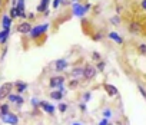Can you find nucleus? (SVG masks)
Listing matches in <instances>:
<instances>
[{"label":"nucleus","mask_w":146,"mask_h":125,"mask_svg":"<svg viewBox=\"0 0 146 125\" xmlns=\"http://www.w3.org/2000/svg\"><path fill=\"white\" fill-rule=\"evenodd\" d=\"M108 125H115V124H108Z\"/></svg>","instance_id":"obj_36"},{"label":"nucleus","mask_w":146,"mask_h":125,"mask_svg":"<svg viewBox=\"0 0 146 125\" xmlns=\"http://www.w3.org/2000/svg\"><path fill=\"white\" fill-rule=\"evenodd\" d=\"M103 37V35L102 33H98V35H93V40H100Z\"/></svg>","instance_id":"obj_27"},{"label":"nucleus","mask_w":146,"mask_h":125,"mask_svg":"<svg viewBox=\"0 0 146 125\" xmlns=\"http://www.w3.org/2000/svg\"><path fill=\"white\" fill-rule=\"evenodd\" d=\"M122 10H123V7H122V6H120V5H117V6H116V13H117V15H119V13H120V12H122Z\"/></svg>","instance_id":"obj_33"},{"label":"nucleus","mask_w":146,"mask_h":125,"mask_svg":"<svg viewBox=\"0 0 146 125\" xmlns=\"http://www.w3.org/2000/svg\"><path fill=\"white\" fill-rule=\"evenodd\" d=\"M13 88H15V84H12V82H5L0 86V101H5L12 94Z\"/></svg>","instance_id":"obj_1"},{"label":"nucleus","mask_w":146,"mask_h":125,"mask_svg":"<svg viewBox=\"0 0 146 125\" xmlns=\"http://www.w3.org/2000/svg\"><path fill=\"white\" fill-rule=\"evenodd\" d=\"M137 50H139L140 53H146V45H145V43H140V45L137 46Z\"/></svg>","instance_id":"obj_22"},{"label":"nucleus","mask_w":146,"mask_h":125,"mask_svg":"<svg viewBox=\"0 0 146 125\" xmlns=\"http://www.w3.org/2000/svg\"><path fill=\"white\" fill-rule=\"evenodd\" d=\"M6 114H9V105L3 104L2 106H0V115H6Z\"/></svg>","instance_id":"obj_19"},{"label":"nucleus","mask_w":146,"mask_h":125,"mask_svg":"<svg viewBox=\"0 0 146 125\" xmlns=\"http://www.w3.org/2000/svg\"><path fill=\"white\" fill-rule=\"evenodd\" d=\"M108 124H109V122H108V119H103V121H102L99 125H108Z\"/></svg>","instance_id":"obj_34"},{"label":"nucleus","mask_w":146,"mask_h":125,"mask_svg":"<svg viewBox=\"0 0 146 125\" xmlns=\"http://www.w3.org/2000/svg\"><path fill=\"white\" fill-rule=\"evenodd\" d=\"M78 125H80V124H78Z\"/></svg>","instance_id":"obj_39"},{"label":"nucleus","mask_w":146,"mask_h":125,"mask_svg":"<svg viewBox=\"0 0 146 125\" xmlns=\"http://www.w3.org/2000/svg\"><path fill=\"white\" fill-rule=\"evenodd\" d=\"M70 75H72L73 79H78L79 81L80 78L85 76V68H75V69H72Z\"/></svg>","instance_id":"obj_8"},{"label":"nucleus","mask_w":146,"mask_h":125,"mask_svg":"<svg viewBox=\"0 0 146 125\" xmlns=\"http://www.w3.org/2000/svg\"><path fill=\"white\" fill-rule=\"evenodd\" d=\"M73 2H78V0H73Z\"/></svg>","instance_id":"obj_37"},{"label":"nucleus","mask_w":146,"mask_h":125,"mask_svg":"<svg viewBox=\"0 0 146 125\" xmlns=\"http://www.w3.org/2000/svg\"><path fill=\"white\" fill-rule=\"evenodd\" d=\"M2 25H3V29L5 30H9L10 29V25H12V19L7 17V16H5L3 20H2Z\"/></svg>","instance_id":"obj_17"},{"label":"nucleus","mask_w":146,"mask_h":125,"mask_svg":"<svg viewBox=\"0 0 146 125\" xmlns=\"http://www.w3.org/2000/svg\"><path fill=\"white\" fill-rule=\"evenodd\" d=\"M66 68H67V60H66V59H59V60H56V71L62 72V71H64Z\"/></svg>","instance_id":"obj_10"},{"label":"nucleus","mask_w":146,"mask_h":125,"mask_svg":"<svg viewBox=\"0 0 146 125\" xmlns=\"http://www.w3.org/2000/svg\"><path fill=\"white\" fill-rule=\"evenodd\" d=\"M73 10H75L73 13H75V15H79V16L85 13V10H83V6H79V5H76L75 7H73Z\"/></svg>","instance_id":"obj_18"},{"label":"nucleus","mask_w":146,"mask_h":125,"mask_svg":"<svg viewBox=\"0 0 146 125\" xmlns=\"http://www.w3.org/2000/svg\"><path fill=\"white\" fill-rule=\"evenodd\" d=\"M108 36H109L110 39H113V40H115V42H116L117 45H122V43H123V39H122V37H120L119 35H116V32H110V33H109Z\"/></svg>","instance_id":"obj_15"},{"label":"nucleus","mask_w":146,"mask_h":125,"mask_svg":"<svg viewBox=\"0 0 146 125\" xmlns=\"http://www.w3.org/2000/svg\"><path fill=\"white\" fill-rule=\"evenodd\" d=\"M105 66H106V64H105V62H102V60H100L99 64L96 65V68H98V71H99V72H102V71L105 69Z\"/></svg>","instance_id":"obj_21"},{"label":"nucleus","mask_w":146,"mask_h":125,"mask_svg":"<svg viewBox=\"0 0 146 125\" xmlns=\"http://www.w3.org/2000/svg\"><path fill=\"white\" fill-rule=\"evenodd\" d=\"M66 109H67V105L66 104H59V111L60 112H66Z\"/></svg>","instance_id":"obj_25"},{"label":"nucleus","mask_w":146,"mask_h":125,"mask_svg":"<svg viewBox=\"0 0 146 125\" xmlns=\"http://www.w3.org/2000/svg\"><path fill=\"white\" fill-rule=\"evenodd\" d=\"M60 3H62V0H54V2H53V9H57Z\"/></svg>","instance_id":"obj_28"},{"label":"nucleus","mask_w":146,"mask_h":125,"mask_svg":"<svg viewBox=\"0 0 146 125\" xmlns=\"http://www.w3.org/2000/svg\"><path fill=\"white\" fill-rule=\"evenodd\" d=\"M5 5H6V0H0V12H2V9L5 7Z\"/></svg>","instance_id":"obj_32"},{"label":"nucleus","mask_w":146,"mask_h":125,"mask_svg":"<svg viewBox=\"0 0 146 125\" xmlns=\"http://www.w3.org/2000/svg\"><path fill=\"white\" fill-rule=\"evenodd\" d=\"M89 99H90V94H89V92H86V94L83 95V101H85V102H88Z\"/></svg>","instance_id":"obj_29"},{"label":"nucleus","mask_w":146,"mask_h":125,"mask_svg":"<svg viewBox=\"0 0 146 125\" xmlns=\"http://www.w3.org/2000/svg\"><path fill=\"white\" fill-rule=\"evenodd\" d=\"M73 125H78V124H73Z\"/></svg>","instance_id":"obj_38"},{"label":"nucleus","mask_w":146,"mask_h":125,"mask_svg":"<svg viewBox=\"0 0 146 125\" xmlns=\"http://www.w3.org/2000/svg\"><path fill=\"white\" fill-rule=\"evenodd\" d=\"M50 98H52V99H56V101H60V99L63 98V88L60 86L59 91H53V92H50Z\"/></svg>","instance_id":"obj_13"},{"label":"nucleus","mask_w":146,"mask_h":125,"mask_svg":"<svg viewBox=\"0 0 146 125\" xmlns=\"http://www.w3.org/2000/svg\"><path fill=\"white\" fill-rule=\"evenodd\" d=\"M50 3V0H42V3L37 6V12L39 13H43L44 10H47V5Z\"/></svg>","instance_id":"obj_14"},{"label":"nucleus","mask_w":146,"mask_h":125,"mask_svg":"<svg viewBox=\"0 0 146 125\" xmlns=\"http://www.w3.org/2000/svg\"><path fill=\"white\" fill-rule=\"evenodd\" d=\"M140 7L146 12V0H142V2H140Z\"/></svg>","instance_id":"obj_30"},{"label":"nucleus","mask_w":146,"mask_h":125,"mask_svg":"<svg viewBox=\"0 0 146 125\" xmlns=\"http://www.w3.org/2000/svg\"><path fill=\"white\" fill-rule=\"evenodd\" d=\"M0 118H2V121L3 122H6V124H10V125H17V122H19V118H17V115H15V114H6V115H0Z\"/></svg>","instance_id":"obj_4"},{"label":"nucleus","mask_w":146,"mask_h":125,"mask_svg":"<svg viewBox=\"0 0 146 125\" xmlns=\"http://www.w3.org/2000/svg\"><path fill=\"white\" fill-rule=\"evenodd\" d=\"M15 88H16V92H17V94H23V92L27 89V84L17 81V82H15Z\"/></svg>","instance_id":"obj_11"},{"label":"nucleus","mask_w":146,"mask_h":125,"mask_svg":"<svg viewBox=\"0 0 146 125\" xmlns=\"http://www.w3.org/2000/svg\"><path fill=\"white\" fill-rule=\"evenodd\" d=\"M47 29H49V25H40V26L33 27V29H32V32H30L32 39H37L39 36H43V35L47 32Z\"/></svg>","instance_id":"obj_2"},{"label":"nucleus","mask_w":146,"mask_h":125,"mask_svg":"<svg viewBox=\"0 0 146 125\" xmlns=\"http://www.w3.org/2000/svg\"><path fill=\"white\" fill-rule=\"evenodd\" d=\"M39 105H40V108H43L47 114H54V106H53V105H50V104H47L46 101H42Z\"/></svg>","instance_id":"obj_12"},{"label":"nucleus","mask_w":146,"mask_h":125,"mask_svg":"<svg viewBox=\"0 0 146 125\" xmlns=\"http://www.w3.org/2000/svg\"><path fill=\"white\" fill-rule=\"evenodd\" d=\"M9 35H10V30H5V29H3L2 32H0V43H6Z\"/></svg>","instance_id":"obj_16"},{"label":"nucleus","mask_w":146,"mask_h":125,"mask_svg":"<svg viewBox=\"0 0 146 125\" xmlns=\"http://www.w3.org/2000/svg\"><path fill=\"white\" fill-rule=\"evenodd\" d=\"M96 68L95 66H92V65H86V68H85V79L86 81H90V79H93L95 76H96Z\"/></svg>","instance_id":"obj_7"},{"label":"nucleus","mask_w":146,"mask_h":125,"mask_svg":"<svg viewBox=\"0 0 146 125\" xmlns=\"http://www.w3.org/2000/svg\"><path fill=\"white\" fill-rule=\"evenodd\" d=\"M64 84V76H53L49 81V86L50 88H60Z\"/></svg>","instance_id":"obj_6"},{"label":"nucleus","mask_w":146,"mask_h":125,"mask_svg":"<svg viewBox=\"0 0 146 125\" xmlns=\"http://www.w3.org/2000/svg\"><path fill=\"white\" fill-rule=\"evenodd\" d=\"M105 91L108 92V95L109 96H116L117 94H119V91H117V88L116 86H113V85H109V84H105Z\"/></svg>","instance_id":"obj_9"},{"label":"nucleus","mask_w":146,"mask_h":125,"mask_svg":"<svg viewBox=\"0 0 146 125\" xmlns=\"http://www.w3.org/2000/svg\"><path fill=\"white\" fill-rule=\"evenodd\" d=\"M127 29H129V32L133 33V35H140V33L143 32V26H142V23H140V22H136V20L130 22L129 26H127Z\"/></svg>","instance_id":"obj_3"},{"label":"nucleus","mask_w":146,"mask_h":125,"mask_svg":"<svg viewBox=\"0 0 146 125\" xmlns=\"http://www.w3.org/2000/svg\"><path fill=\"white\" fill-rule=\"evenodd\" d=\"M32 25L29 23V22H23V23H19L17 26H16V30L19 32V33H22V35H27V33H30L32 32Z\"/></svg>","instance_id":"obj_5"},{"label":"nucleus","mask_w":146,"mask_h":125,"mask_svg":"<svg viewBox=\"0 0 146 125\" xmlns=\"http://www.w3.org/2000/svg\"><path fill=\"white\" fill-rule=\"evenodd\" d=\"M103 115H105V118H108V116H110V115H112V112H110V109H106V111L103 112Z\"/></svg>","instance_id":"obj_31"},{"label":"nucleus","mask_w":146,"mask_h":125,"mask_svg":"<svg viewBox=\"0 0 146 125\" xmlns=\"http://www.w3.org/2000/svg\"><path fill=\"white\" fill-rule=\"evenodd\" d=\"M92 57H93V60H100V53L99 52H93L92 53Z\"/></svg>","instance_id":"obj_24"},{"label":"nucleus","mask_w":146,"mask_h":125,"mask_svg":"<svg viewBox=\"0 0 146 125\" xmlns=\"http://www.w3.org/2000/svg\"><path fill=\"white\" fill-rule=\"evenodd\" d=\"M110 22H112V25H115V26L120 25V16H119V15H117V16H113V17L110 19Z\"/></svg>","instance_id":"obj_20"},{"label":"nucleus","mask_w":146,"mask_h":125,"mask_svg":"<svg viewBox=\"0 0 146 125\" xmlns=\"http://www.w3.org/2000/svg\"><path fill=\"white\" fill-rule=\"evenodd\" d=\"M78 84H79L78 79H72V81L69 82V86H70V88H75V86H78Z\"/></svg>","instance_id":"obj_23"},{"label":"nucleus","mask_w":146,"mask_h":125,"mask_svg":"<svg viewBox=\"0 0 146 125\" xmlns=\"http://www.w3.org/2000/svg\"><path fill=\"white\" fill-rule=\"evenodd\" d=\"M137 89H139V92H140V94H142V95L146 98V91H145V88H143L142 85H139V86H137Z\"/></svg>","instance_id":"obj_26"},{"label":"nucleus","mask_w":146,"mask_h":125,"mask_svg":"<svg viewBox=\"0 0 146 125\" xmlns=\"http://www.w3.org/2000/svg\"><path fill=\"white\" fill-rule=\"evenodd\" d=\"M80 109H82V111H86V105L82 104V105H80Z\"/></svg>","instance_id":"obj_35"}]
</instances>
